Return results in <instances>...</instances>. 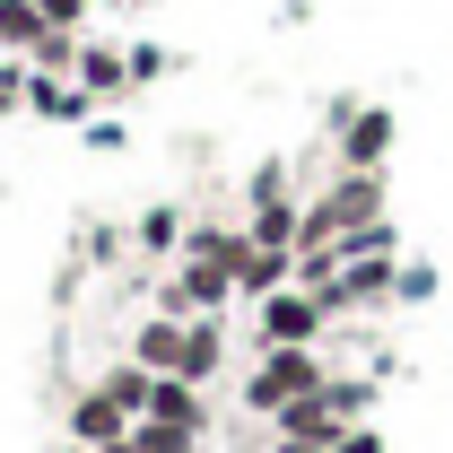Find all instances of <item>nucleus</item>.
I'll use <instances>...</instances> for the list:
<instances>
[{
  "instance_id": "obj_1",
  "label": "nucleus",
  "mask_w": 453,
  "mask_h": 453,
  "mask_svg": "<svg viewBox=\"0 0 453 453\" xmlns=\"http://www.w3.org/2000/svg\"><path fill=\"white\" fill-rule=\"evenodd\" d=\"M122 357H140L149 375H183V384H201L210 393V375L226 366V323L210 314V323H174V314H140V332H131V349Z\"/></svg>"
},
{
  "instance_id": "obj_2",
  "label": "nucleus",
  "mask_w": 453,
  "mask_h": 453,
  "mask_svg": "<svg viewBox=\"0 0 453 453\" xmlns=\"http://www.w3.org/2000/svg\"><path fill=\"white\" fill-rule=\"evenodd\" d=\"M323 384H332L323 349H253V375H244V410H253V418H280L288 401L323 393Z\"/></svg>"
},
{
  "instance_id": "obj_3",
  "label": "nucleus",
  "mask_w": 453,
  "mask_h": 453,
  "mask_svg": "<svg viewBox=\"0 0 453 453\" xmlns=\"http://www.w3.org/2000/svg\"><path fill=\"white\" fill-rule=\"evenodd\" d=\"M332 332V314H323V296L314 288H271L262 296V314H253V349H314V340Z\"/></svg>"
},
{
  "instance_id": "obj_4",
  "label": "nucleus",
  "mask_w": 453,
  "mask_h": 453,
  "mask_svg": "<svg viewBox=\"0 0 453 453\" xmlns=\"http://www.w3.org/2000/svg\"><path fill=\"white\" fill-rule=\"evenodd\" d=\"M235 305V280H226L219 262H174L166 271V288H157V314H174V323H210V314H226Z\"/></svg>"
},
{
  "instance_id": "obj_5",
  "label": "nucleus",
  "mask_w": 453,
  "mask_h": 453,
  "mask_svg": "<svg viewBox=\"0 0 453 453\" xmlns=\"http://www.w3.org/2000/svg\"><path fill=\"white\" fill-rule=\"evenodd\" d=\"M332 140H340V166L384 174V157H393V140H401V122H393V105H332Z\"/></svg>"
},
{
  "instance_id": "obj_6",
  "label": "nucleus",
  "mask_w": 453,
  "mask_h": 453,
  "mask_svg": "<svg viewBox=\"0 0 453 453\" xmlns=\"http://www.w3.org/2000/svg\"><path fill=\"white\" fill-rule=\"evenodd\" d=\"M27 113H35V122H61V131H88V122H96V96H88L79 79L27 70Z\"/></svg>"
},
{
  "instance_id": "obj_7",
  "label": "nucleus",
  "mask_w": 453,
  "mask_h": 453,
  "mask_svg": "<svg viewBox=\"0 0 453 453\" xmlns=\"http://www.w3.org/2000/svg\"><path fill=\"white\" fill-rule=\"evenodd\" d=\"M140 418H157V427H183V436H201V445H210V393H201V384H183V375H157Z\"/></svg>"
},
{
  "instance_id": "obj_8",
  "label": "nucleus",
  "mask_w": 453,
  "mask_h": 453,
  "mask_svg": "<svg viewBox=\"0 0 453 453\" xmlns=\"http://www.w3.org/2000/svg\"><path fill=\"white\" fill-rule=\"evenodd\" d=\"M122 436H131V410L105 384H88V393L70 401V445H122Z\"/></svg>"
},
{
  "instance_id": "obj_9",
  "label": "nucleus",
  "mask_w": 453,
  "mask_h": 453,
  "mask_svg": "<svg viewBox=\"0 0 453 453\" xmlns=\"http://www.w3.org/2000/svg\"><path fill=\"white\" fill-rule=\"evenodd\" d=\"M288 280H296V253H288V244H244V262H235V296L262 305V296L288 288Z\"/></svg>"
},
{
  "instance_id": "obj_10",
  "label": "nucleus",
  "mask_w": 453,
  "mask_h": 453,
  "mask_svg": "<svg viewBox=\"0 0 453 453\" xmlns=\"http://www.w3.org/2000/svg\"><path fill=\"white\" fill-rule=\"evenodd\" d=\"M96 105H113V96H131V61H122V44H79V70H70Z\"/></svg>"
},
{
  "instance_id": "obj_11",
  "label": "nucleus",
  "mask_w": 453,
  "mask_h": 453,
  "mask_svg": "<svg viewBox=\"0 0 453 453\" xmlns=\"http://www.w3.org/2000/svg\"><path fill=\"white\" fill-rule=\"evenodd\" d=\"M131 244H140L149 262H166V253H183V210H174V201H157V210H140V226H131Z\"/></svg>"
},
{
  "instance_id": "obj_12",
  "label": "nucleus",
  "mask_w": 453,
  "mask_h": 453,
  "mask_svg": "<svg viewBox=\"0 0 453 453\" xmlns=\"http://www.w3.org/2000/svg\"><path fill=\"white\" fill-rule=\"evenodd\" d=\"M35 44H44V9H35V0H0V53H35Z\"/></svg>"
},
{
  "instance_id": "obj_13",
  "label": "nucleus",
  "mask_w": 453,
  "mask_h": 453,
  "mask_svg": "<svg viewBox=\"0 0 453 453\" xmlns=\"http://www.w3.org/2000/svg\"><path fill=\"white\" fill-rule=\"evenodd\" d=\"M96 384H105L113 401H122V410H131V418H140V410H149V384H157V375H149V366H140V357H113L105 375H96Z\"/></svg>"
},
{
  "instance_id": "obj_14",
  "label": "nucleus",
  "mask_w": 453,
  "mask_h": 453,
  "mask_svg": "<svg viewBox=\"0 0 453 453\" xmlns=\"http://www.w3.org/2000/svg\"><path fill=\"white\" fill-rule=\"evenodd\" d=\"M9 113H27V61L18 53H0V122Z\"/></svg>"
},
{
  "instance_id": "obj_15",
  "label": "nucleus",
  "mask_w": 453,
  "mask_h": 453,
  "mask_svg": "<svg viewBox=\"0 0 453 453\" xmlns=\"http://www.w3.org/2000/svg\"><path fill=\"white\" fill-rule=\"evenodd\" d=\"M122 61H131V88H149V79H166V70H174V53H166V44H131Z\"/></svg>"
},
{
  "instance_id": "obj_16",
  "label": "nucleus",
  "mask_w": 453,
  "mask_h": 453,
  "mask_svg": "<svg viewBox=\"0 0 453 453\" xmlns=\"http://www.w3.org/2000/svg\"><path fill=\"white\" fill-rule=\"evenodd\" d=\"M44 9V27H88V0H35Z\"/></svg>"
},
{
  "instance_id": "obj_17",
  "label": "nucleus",
  "mask_w": 453,
  "mask_h": 453,
  "mask_svg": "<svg viewBox=\"0 0 453 453\" xmlns=\"http://www.w3.org/2000/svg\"><path fill=\"white\" fill-rule=\"evenodd\" d=\"M332 453H384V436H375V427H366V418H357V427H349V436H340Z\"/></svg>"
},
{
  "instance_id": "obj_18",
  "label": "nucleus",
  "mask_w": 453,
  "mask_h": 453,
  "mask_svg": "<svg viewBox=\"0 0 453 453\" xmlns=\"http://www.w3.org/2000/svg\"><path fill=\"white\" fill-rule=\"evenodd\" d=\"M61 453H113V445H61Z\"/></svg>"
}]
</instances>
